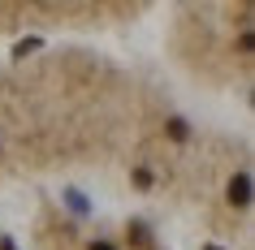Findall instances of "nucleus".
I'll return each instance as SVG.
<instances>
[{
	"label": "nucleus",
	"instance_id": "nucleus-1",
	"mask_svg": "<svg viewBox=\"0 0 255 250\" xmlns=\"http://www.w3.org/2000/svg\"><path fill=\"white\" fill-rule=\"evenodd\" d=\"M151 95L117 61L48 52L0 69V190L22 177L108 168L151 130Z\"/></svg>",
	"mask_w": 255,
	"mask_h": 250
}]
</instances>
